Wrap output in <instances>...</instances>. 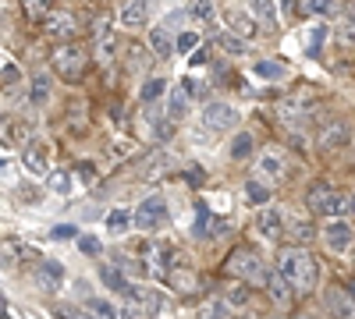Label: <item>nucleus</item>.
Returning <instances> with one entry per match:
<instances>
[{"label": "nucleus", "mask_w": 355, "mask_h": 319, "mask_svg": "<svg viewBox=\"0 0 355 319\" xmlns=\"http://www.w3.org/2000/svg\"><path fill=\"white\" fill-rule=\"evenodd\" d=\"M288 284H291V291H313L316 287V263H313V255L306 248H281L277 255V266H274Z\"/></svg>", "instance_id": "obj_1"}, {"label": "nucleus", "mask_w": 355, "mask_h": 319, "mask_svg": "<svg viewBox=\"0 0 355 319\" xmlns=\"http://www.w3.org/2000/svg\"><path fill=\"white\" fill-rule=\"evenodd\" d=\"M306 202H309V210H313L316 217L341 220V217L348 213V195L334 192L331 185H313V188H309V195H306Z\"/></svg>", "instance_id": "obj_2"}, {"label": "nucleus", "mask_w": 355, "mask_h": 319, "mask_svg": "<svg viewBox=\"0 0 355 319\" xmlns=\"http://www.w3.org/2000/svg\"><path fill=\"white\" fill-rule=\"evenodd\" d=\"M50 68H53V75H61L64 82H78L85 75V53H82V46H75V43L53 46Z\"/></svg>", "instance_id": "obj_3"}, {"label": "nucleus", "mask_w": 355, "mask_h": 319, "mask_svg": "<svg viewBox=\"0 0 355 319\" xmlns=\"http://www.w3.org/2000/svg\"><path fill=\"white\" fill-rule=\"evenodd\" d=\"M227 273H231L234 280H245V284H259V280H266V266H263V259H259L252 248L231 252V259H227Z\"/></svg>", "instance_id": "obj_4"}, {"label": "nucleus", "mask_w": 355, "mask_h": 319, "mask_svg": "<svg viewBox=\"0 0 355 319\" xmlns=\"http://www.w3.org/2000/svg\"><path fill=\"white\" fill-rule=\"evenodd\" d=\"M132 224L139 230H157L167 224V199L164 195H150V199H142V206L132 210Z\"/></svg>", "instance_id": "obj_5"}, {"label": "nucleus", "mask_w": 355, "mask_h": 319, "mask_svg": "<svg viewBox=\"0 0 355 319\" xmlns=\"http://www.w3.org/2000/svg\"><path fill=\"white\" fill-rule=\"evenodd\" d=\"M202 125L210 131H231L234 125H239V110H234L231 103H206Z\"/></svg>", "instance_id": "obj_6"}, {"label": "nucleus", "mask_w": 355, "mask_h": 319, "mask_svg": "<svg viewBox=\"0 0 355 319\" xmlns=\"http://www.w3.org/2000/svg\"><path fill=\"white\" fill-rule=\"evenodd\" d=\"M313 113V103L306 96H284L277 103V118L288 125V128H302V121Z\"/></svg>", "instance_id": "obj_7"}, {"label": "nucleus", "mask_w": 355, "mask_h": 319, "mask_svg": "<svg viewBox=\"0 0 355 319\" xmlns=\"http://www.w3.org/2000/svg\"><path fill=\"white\" fill-rule=\"evenodd\" d=\"M256 174H259V181H281L284 174H288V160L281 149H266L259 160H256Z\"/></svg>", "instance_id": "obj_8"}, {"label": "nucleus", "mask_w": 355, "mask_h": 319, "mask_svg": "<svg viewBox=\"0 0 355 319\" xmlns=\"http://www.w3.org/2000/svg\"><path fill=\"white\" fill-rule=\"evenodd\" d=\"M320 235L327 241V248H334V252H348L352 241H355V230H352L348 220H327V227H323Z\"/></svg>", "instance_id": "obj_9"}, {"label": "nucleus", "mask_w": 355, "mask_h": 319, "mask_svg": "<svg viewBox=\"0 0 355 319\" xmlns=\"http://www.w3.org/2000/svg\"><path fill=\"white\" fill-rule=\"evenodd\" d=\"M75 28H78V21H75L68 11H50V15L43 18V33H46L50 39H71Z\"/></svg>", "instance_id": "obj_10"}, {"label": "nucleus", "mask_w": 355, "mask_h": 319, "mask_svg": "<svg viewBox=\"0 0 355 319\" xmlns=\"http://www.w3.org/2000/svg\"><path fill=\"white\" fill-rule=\"evenodd\" d=\"M352 142V128H348V121H331V125H323V131H320V149H341V146H348Z\"/></svg>", "instance_id": "obj_11"}, {"label": "nucleus", "mask_w": 355, "mask_h": 319, "mask_svg": "<svg viewBox=\"0 0 355 319\" xmlns=\"http://www.w3.org/2000/svg\"><path fill=\"white\" fill-rule=\"evenodd\" d=\"M256 230L263 238H270V241H277L281 235H284V213L281 210H259V217H256Z\"/></svg>", "instance_id": "obj_12"}, {"label": "nucleus", "mask_w": 355, "mask_h": 319, "mask_svg": "<svg viewBox=\"0 0 355 319\" xmlns=\"http://www.w3.org/2000/svg\"><path fill=\"white\" fill-rule=\"evenodd\" d=\"M327 312L334 319H355V302L341 287H327Z\"/></svg>", "instance_id": "obj_13"}, {"label": "nucleus", "mask_w": 355, "mask_h": 319, "mask_svg": "<svg viewBox=\"0 0 355 319\" xmlns=\"http://www.w3.org/2000/svg\"><path fill=\"white\" fill-rule=\"evenodd\" d=\"M266 291H270V302L277 305V309H288L291 305V284L277 273V270H266Z\"/></svg>", "instance_id": "obj_14"}, {"label": "nucleus", "mask_w": 355, "mask_h": 319, "mask_svg": "<svg viewBox=\"0 0 355 319\" xmlns=\"http://www.w3.org/2000/svg\"><path fill=\"white\" fill-rule=\"evenodd\" d=\"M25 167L33 170V174H46V167H50V146H46L43 138L28 142V149H25Z\"/></svg>", "instance_id": "obj_15"}, {"label": "nucleus", "mask_w": 355, "mask_h": 319, "mask_svg": "<svg viewBox=\"0 0 355 319\" xmlns=\"http://www.w3.org/2000/svg\"><path fill=\"white\" fill-rule=\"evenodd\" d=\"M146 18H150V0H128V4L121 8V25L125 28H139V25H146Z\"/></svg>", "instance_id": "obj_16"}, {"label": "nucleus", "mask_w": 355, "mask_h": 319, "mask_svg": "<svg viewBox=\"0 0 355 319\" xmlns=\"http://www.w3.org/2000/svg\"><path fill=\"white\" fill-rule=\"evenodd\" d=\"M40 284L50 287V291H57V287L64 284V266L53 263V259H43V263H40Z\"/></svg>", "instance_id": "obj_17"}, {"label": "nucleus", "mask_w": 355, "mask_h": 319, "mask_svg": "<svg viewBox=\"0 0 355 319\" xmlns=\"http://www.w3.org/2000/svg\"><path fill=\"white\" fill-rule=\"evenodd\" d=\"M96 57H100V61H110V57H114V33H110V25L100 18L96 21Z\"/></svg>", "instance_id": "obj_18"}, {"label": "nucleus", "mask_w": 355, "mask_h": 319, "mask_svg": "<svg viewBox=\"0 0 355 319\" xmlns=\"http://www.w3.org/2000/svg\"><path fill=\"white\" fill-rule=\"evenodd\" d=\"M189 113V89L182 85V89H174L171 100H167V121H182Z\"/></svg>", "instance_id": "obj_19"}, {"label": "nucleus", "mask_w": 355, "mask_h": 319, "mask_svg": "<svg viewBox=\"0 0 355 319\" xmlns=\"http://www.w3.org/2000/svg\"><path fill=\"white\" fill-rule=\"evenodd\" d=\"M167 277L174 280V287H178V291H196V287H199V280H196V273L192 270H182V266H178V263H171V270H167Z\"/></svg>", "instance_id": "obj_20"}, {"label": "nucleus", "mask_w": 355, "mask_h": 319, "mask_svg": "<svg viewBox=\"0 0 355 319\" xmlns=\"http://www.w3.org/2000/svg\"><path fill=\"white\" fill-rule=\"evenodd\" d=\"M171 50H174V43L167 36V28H153L150 33V53L157 57V61H164V57H171Z\"/></svg>", "instance_id": "obj_21"}, {"label": "nucleus", "mask_w": 355, "mask_h": 319, "mask_svg": "<svg viewBox=\"0 0 355 319\" xmlns=\"http://www.w3.org/2000/svg\"><path fill=\"white\" fill-rule=\"evenodd\" d=\"M128 227H132V210H125V206L110 210V217H107V230H110V235H128Z\"/></svg>", "instance_id": "obj_22"}, {"label": "nucleus", "mask_w": 355, "mask_h": 319, "mask_svg": "<svg viewBox=\"0 0 355 319\" xmlns=\"http://www.w3.org/2000/svg\"><path fill=\"white\" fill-rule=\"evenodd\" d=\"M50 100V75H33V85H28V103L43 107Z\"/></svg>", "instance_id": "obj_23"}, {"label": "nucleus", "mask_w": 355, "mask_h": 319, "mask_svg": "<svg viewBox=\"0 0 355 319\" xmlns=\"http://www.w3.org/2000/svg\"><path fill=\"white\" fill-rule=\"evenodd\" d=\"M270 185H266V181H259V178H249L245 181V199L249 202H256V206H263V202H270Z\"/></svg>", "instance_id": "obj_24"}, {"label": "nucleus", "mask_w": 355, "mask_h": 319, "mask_svg": "<svg viewBox=\"0 0 355 319\" xmlns=\"http://www.w3.org/2000/svg\"><path fill=\"white\" fill-rule=\"evenodd\" d=\"M164 302H167V298H164L160 291H139V302H135V305H139L146 316H160V312H164Z\"/></svg>", "instance_id": "obj_25"}, {"label": "nucleus", "mask_w": 355, "mask_h": 319, "mask_svg": "<svg viewBox=\"0 0 355 319\" xmlns=\"http://www.w3.org/2000/svg\"><path fill=\"white\" fill-rule=\"evenodd\" d=\"M21 11L28 21H43L53 11V0H21Z\"/></svg>", "instance_id": "obj_26"}, {"label": "nucleus", "mask_w": 355, "mask_h": 319, "mask_svg": "<svg viewBox=\"0 0 355 319\" xmlns=\"http://www.w3.org/2000/svg\"><path fill=\"white\" fill-rule=\"evenodd\" d=\"M199 319H231V309H227V302L210 298V302L199 305Z\"/></svg>", "instance_id": "obj_27"}, {"label": "nucleus", "mask_w": 355, "mask_h": 319, "mask_svg": "<svg viewBox=\"0 0 355 319\" xmlns=\"http://www.w3.org/2000/svg\"><path fill=\"white\" fill-rule=\"evenodd\" d=\"M263 82H281L284 78V64L281 61H256V68H252Z\"/></svg>", "instance_id": "obj_28"}, {"label": "nucleus", "mask_w": 355, "mask_h": 319, "mask_svg": "<svg viewBox=\"0 0 355 319\" xmlns=\"http://www.w3.org/2000/svg\"><path fill=\"white\" fill-rule=\"evenodd\" d=\"M100 280L110 287V291H117V295H121L125 287H128V280L121 277V270H117V266H100Z\"/></svg>", "instance_id": "obj_29"}, {"label": "nucleus", "mask_w": 355, "mask_h": 319, "mask_svg": "<svg viewBox=\"0 0 355 319\" xmlns=\"http://www.w3.org/2000/svg\"><path fill=\"white\" fill-rule=\"evenodd\" d=\"M338 43L341 46H355V15H341L338 18Z\"/></svg>", "instance_id": "obj_30"}, {"label": "nucleus", "mask_w": 355, "mask_h": 319, "mask_svg": "<svg viewBox=\"0 0 355 319\" xmlns=\"http://www.w3.org/2000/svg\"><path fill=\"white\" fill-rule=\"evenodd\" d=\"M252 11H256V18L263 21V25H277V8H274V0H252Z\"/></svg>", "instance_id": "obj_31"}, {"label": "nucleus", "mask_w": 355, "mask_h": 319, "mask_svg": "<svg viewBox=\"0 0 355 319\" xmlns=\"http://www.w3.org/2000/svg\"><path fill=\"white\" fill-rule=\"evenodd\" d=\"M227 25H231V28H234V33H239L242 39H249V36L256 33V21H252L249 15H242V11H234V15L227 18Z\"/></svg>", "instance_id": "obj_32"}, {"label": "nucleus", "mask_w": 355, "mask_h": 319, "mask_svg": "<svg viewBox=\"0 0 355 319\" xmlns=\"http://www.w3.org/2000/svg\"><path fill=\"white\" fill-rule=\"evenodd\" d=\"M85 309L93 312V319H117V309H114L107 298H89Z\"/></svg>", "instance_id": "obj_33"}, {"label": "nucleus", "mask_w": 355, "mask_h": 319, "mask_svg": "<svg viewBox=\"0 0 355 319\" xmlns=\"http://www.w3.org/2000/svg\"><path fill=\"white\" fill-rule=\"evenodd\" d=\"M252 153V135L249 131H239L234 135V142H231V160H245Z\"/></svg>", "instance_id": "obj_34"}, {"label": "nucleus", "mask_w": 355, "mask_h": 319, "mask_svg": "<svg viewBox=\"0 0 355 319\" xmlns=\"http://www.w3.org/2000/svg\"><path fill=\"white\" fill-rule=\"evenodd\" d=\"M164 93H167V82L157 75V78H150V82L142 85V103H153V100H160Z\"/></svg>", "instance_id": "obj_35"}, {"label": "nucleus", "mask_w": 355, "mask_h": 319, "mask_svg": "<svg viewBox=\"0 0 355 319\" xmlns=\"http://www.w3.org/2000/svg\"><path fill=\"white\" fill-rule=\"evenodd\" d=\"M189 15L199 21H214V0H189Z\"/></svg>", "instance_id": "obj_36"}, {"label": "nucleus", "mask_w": 355, "mask_h": 319, "mask_svg": "<svg viewBox=\"0 0 355 319\" xmlns=\"http://www.w3.org/2000/svg\"><path fill=\"white\" fill-rule=\"evenodd\" d=\"M313 235H316V230H313V224H306V220L291 227V241L299 245V248H302V245H309V241H313Z\"/></svg>", "instance_id": "obj_37"}, {"label": "nucleus", "mask_w": 355, "mask_h": 319, "mask_svg": "<svg viewBox=\"0 0 355 319\" xmlns=\"http://www.w3.org/2000/svg\"><path fill=\"white\" fill-rule=\"evenodd\" d=\"M57 316L61 319H93V312L85 305H57Z\"/></svg>", "instance_id": "obj_38"}, {"label": "nucleus", "mask_w": 355, "mask_h": 319, "mask_svg": "<svg viewBox=\"0 0 355 319\" xmlns=\"http://www.w3.org/2000/svg\"><path fill=\"white\" fill-rule=\"evenodd\" d=\"M245 302H249V287H242V284H231V287H227V305L242 309Z\"/></svg>", "instance_id": "obj_39"}, {"label": "nucleus", "mask_w": 355, "mask_h": 319, "mask_svg": "<svg viewBox=\"0 0 355 319\" xmlns=\"http://www.w3.org/2000/svg\"><path fill=\"white\" fill-rule=\"evenodd\" d=\"M50 188H53L57 195H68V192H71V178H68L64 170H57V174H50Z\"/></svg>", "instance_id": "obj_40"}, {"label": "nucleus", "mask_w": 355, "mask_h": 319, "mask_svg": "<svg viewBox=\"0 0 355 319\" xmlns=\"http://www.w3.org/2000/svg\"><path fill=\"white\" fill-rule=\"evenodd\" d=\"M196 46H199V36L196 33H182V36H178V43H174L178 53H192Z\"/></svg>", "instance_id": "obj_41"}, {"label": "nucleus", "mask_w": 355, "mask_h": 319, "mask_svg": "<svg viewBox=\"0 0 355 319\" xmlns=\"http://www.w3.org/2000/svg\"><path fill=\"white\" fill-rule=\"evenodd\" d=\"M8 259H15V263H21V259H33V248H25L21 241H8Z\"/></svg>", "instance_id": "obj_42"}, {"label": "nucleus", "mask_w": 355, "mask_h": 319, "mask_svg": "<svg viewBox=\"0 0 355 319\" xmlns=\"http://www.w3.org/2000/svg\"><path fill=\"white\" fill-rule=\"evenodd\" d=\"M220 46H224L227 53H245V50H249L245 39H239V36H220Z\"/></svg>", "instance_id": "obj_43"}, {"label": "nucleus", "mask_w": 355, "mask_h": 319, "mask_svg": "<svg viewBox=\"0 0 355 319\" xmlns=\"http://www.w3.org/2000/svg\"><path fill=\"white\" fill-rule=\"evenodd\" d=\"M78 248L85 252V255H100V238H93V235H85V238H78Z\"/></svg>", "instance_id": "obj_44"}, {"label": "nucleus", "mask_w": 355, "mask_h": 319, "mask_svg": "<svg viewBox=\"0 0 355 319\" xmlns=\"http://www.w3.org/2000/svg\"><path fill=\"white\" fill-rule=\"evenodd\" d=\"M306 8L313 15H331L334 11V0H306Z\"/></svg>", "instance_id": "obj_45"}, {"label": "nucleus", "mask_w": 355, "mask_h": 319, "mask_svg": "<svg viewBox=\"0 0 355 319\" xmlns=\"http://www.w3.org/2000/svg\"><path fill=\"white\" fill-rule=\"evenodd\" d=\"M117 319H146V312H142V309H139L135 302H128V305H125L121 312H117Z\"/></svg>", "instance_id": "obj_46"}, {"label": "nucleus", "mask_w": 355, "mask_h": 319, "mask_svg": "<svg viewBox=\"0 0 355 319\" xmlns=\"http://www.w3.org/2000/svg\"><path fill=\"white\" fill-rule=\"evenodd\" d=\"M21 78V71H18V64H8L4 71H0V82H4V85H11V82H18Z\"/></svg>", "instance_id": "obj_47"}, {"label": "nucleus", "mask_w": 355, "mask_h": 319, "mask_svg": "<svg viewBox=\"0 0 355 319\" xmlns=\"http://www.w3.org/2000/svg\"><path fill=\"white\" fill-rule=\"evenodd\" d=\"M75 235H78L75 227H57V230H53V238H75Z\"/></svg>", "instance_id": "obj_48"}, {"label": "nucleus", "mask_w": 355, "mask_h": 319, "mask_svg": "<svg viewBox=\"0 0 355 319\" xmlns=\"http://www.w3.org/2000/svg\"><path fill=\"white\" fill-rule=\"evenodd\" d=\"M320 43H323V28H316V33H313V53L320 50Z\"/></svg>", "instance_id": "obj_49"}, {"label": "nucleus", "mask_w": 355, "mask_h": 319, "mask_svg": "<svg viewBox=\"0 0 355 319\" xmlns=\"http://www.w3.org/2000/svg\"><path fill=\"white\" fill-rule=\"evenodd\" d=\"M0 316H8V298L0 295Z\"/></svg>", "instance_id": "obj_50"}, {"label": "nucleus", "mask_w": 355, "mask_h": 319, "mask_svg": "<svg viewBox=\"0 0 355 319\" xmlns=\"http://www.w3.org/2000/svg\"><path fill=\"white\" fill-rule=\"evenodd\" d=\"M348 213H352V217H355V195H352V199H348Z\"/></svg>", "instance_id": "obj_51"}, {"label": "nucleus", "mask_w": 355, "mask_h": 319, "mask_svg": "<svg viewBox=\"0 0 355 319\" xmlns=\"http://www.w3.org/2000/svg\"><path fill=\"white\" fill-rule=\"evenodd\" d=\"M0 319H8V316H0Z\"/></svg>", "instance_id": "obj_52"}]
</instances>
